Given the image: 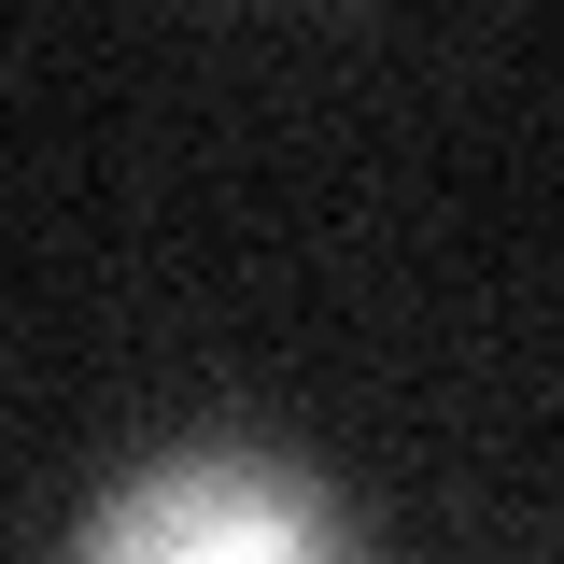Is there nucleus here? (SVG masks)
I'll return each instance as SVG.
<instances>
[{
	"label": "nucleus",
	"instance_id": "1",
	"mask_svg": "<svg viewBox=\"0 0 564 564\" xmlns=\"http://www.w3.org/2000/svg\"><path fill=\"white\" fill-rule=\"evenodd\" d=\"M70 564H352V536L269 452H170L85 508Z\"/></svg>",
	"mask_w": 564,
	"mask_h": 564
}]
</instances>
